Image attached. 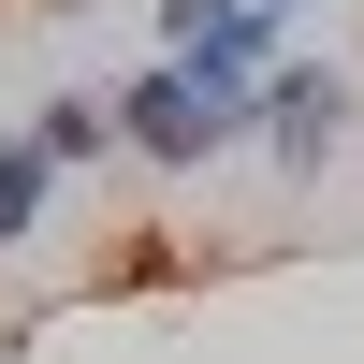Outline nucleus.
<instances>
[{
	"mask_svg": "<svg viewBox=\"0 0 364 364\" xmlns=\"http://www.w3.org/2000/svg\"><path fill=\"white\" fill-rule=\"evenodd\" d=\"M117 132H132L117 102H44V132H29V146H44V161H102Z\"/></svg>",
	"mask_w": 364,
	"mask_h": 364,
	"instance_id": "39448f33",
	"label": "nucleus"
},
{
	"mask_svg": "<svg viewBox=\"0 0 364 364\" xmlns=\"http://www.w3.org/2000/svg\"><path fill=\"white\" fill-rule=\"evenodd\" d=\"M44 190H58L44 146H0V248H15V233H44Z\"/></svg>",
	"mask_w": 364,
	"mask_h": 364,
	"instance_id": "20e7f679",
	"label": "nucleus"
},
{
	"mask_svg": "<svg viewBox=\"0 0 364 364\" xmlns=\"http://www.w3.org/2000/svg\"><path fill=\"white\" fill-rule=\"evenodd\" d=\"M262 132H277L291 175H321L336 132H350V87H336V73H262Z\"/></svg>",
	"mask_w": 364,
	"mask_h": 364,
	"instance_id": "7ed1b4c3",
	"label": "nucleus"
},
{
	"mask_svg": "<svg viewBox=\"0 0 364 364\" xmlns=\"http://www.w3.org/2000/svg\"><path fill=\"white\" fill-rule=\"evenodd\" d=\"M117 117H132V146H146V161H204V146H233L248 87H233V73H204V58H161V73H146Z\"/></svg>",
	"mask_w": 364,
	"mask_h": 364,
	"instance_id": "f257e3e1",
	"label": "nucleus"
},
{
	"mask_svg": "<svg viewBox=\"0 0 364 364\" xmlns=\"http://www.w3.org/2000/svg\"><path fill=\"white\" fill-rule=\"evenodd\" d=\"M277 15H291V0H175V58H204V73L248 87L262 44H277Z\"/></svg>",
	"mask_w": 364,
	"mask_h": 364,
	"instance_id": "f03ea898",
	"label": "nucleus"
}]
</instances>
